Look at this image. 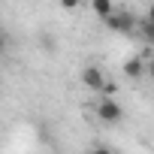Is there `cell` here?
Segmentation results:
<instances>
[{
  "label": "cell",
  "instance_id": "9",
  "mask_svg": "<svg viewBox=\"0 0 154 154\" xmlns=\"http://www.w3.org/2000/svg\"><path fill=\"white\" fill-rule=\"evenodd\" d=\"M79 3H82V0H60L63 9H79Z\"/></svg>",
  "mask_w": 154,
  "mask_h": 154
},
{
  "label": "cell",
  "instance_id": "8",
  "mask_svg": "<svg viewBox=\"0 0 154 154\" xmlns=\"http://www.w3.org/2000/svg\"><path fill=\"white\" fill-rule=\"evenodd\" d=\"M91 154H115V151H112L109 145H94V148H91Z\"/></svg>",
  "mask_w": 154,
  "mask_h": 154
},
{
  "label": "cell",
  "instance_id": "6",
  "mask_svg": "<svg viewBox=\"0 0 154 154\" xmlns=\"http://www.w3.org/2000/svg\"><path fill=\"white\" fill-rule=\"evenodd\" d=\"M139 33H142V39H145L148 45H154V21L142 18V21H139Z\"/></svg>",
  "mask_w": 154,
  "mask_h": 154
},
{
  "label": "cell",
  "instance_id": "2",
  "mask_svg": "<svg viewBox=\"0 0 154 154\" xmlns=\"http://www.w3.org/2000/svg\"><path fill=\"white\" fill-rule=\"evenodd\" d=\"M106 27H109L112 33H133V30L139 27V21H136L133 12H127V9H115V15L106 18Z\"/></svg>",
  "mask_w": 154,
  "mask_h": 154
},
{
  "label": "cell",
  "instance_id": "3",
  "mask_svg": "<svg viewBox=\"0 0 154 154\" xmlns=\"http://www.w3.org/2000/svg\"><path fill=\"white\" fill-rule=\"evenodd\" d=\"M82 85L91 88V91H97V94H103V88L109 85V79H106V72H103L97 63H88V66L82 69Z\"/></svg>",
  "mask_w": 154,
  "mask_h": 154
},
{
  "label": "cell",
  "instance_id": "1",
  "mask_svg": "<svg viewBox=\"0 0 154 154\" xmlns=\"http://www.w3.org/2000/svg\"><path fill=\"white\" fill-rule=\"evenodd\" d=\"M97 118L103 124H121L124 121V106L115 100V97H103L97 103Z\"/></svg>",
  "mask_w": 154,
  "mask_h": 154
},
{
  "label": "cell",
  "instance_id": "10",
  "mask_svg": "<svg viewBox=\"0 0 154 154\" xmlns=\"http://www.w3.org/2000/svg\"><path fill=\"white\" fill-rule=\"evenodd\" d=\"M148 21H154V0H151V6H148V15H145Z\"/></svg>",
  "mask_w": 154,
  "mask_h": 154
},
{
  "label": "cell",
  "instance_id": "7",
  "mask_svg": "<svg viewBox=\"0 0 154 154\" xmlns=\"http://www.w3.org/2000/svg\"><path fill=\"white\" fill-rule=\"evenodd\" d=\"M115 94H118V85H115V82H109V85L103 88V97H115Z\"/></svg>",
  "mask_w": 154,
  "mask_h": 154
},
{
  "label": "cell",
  "instance_id": "4",
  "mask_svg": "<svg viewBox=\"0 0 154 154\" xmlns=\"http://www.w3.org/2000/svg\"><path fill=\"white\" fill-rule=\"evenodd\" d=\"M124 75H127L130 82H139L142 75H145V60L142 57H127L124 60Z\"/></svg>",
  "mask_w": 154,
  "mask_h": 154
},
{
  "label": "cell",
  "instance_id": "5",
  "mask_svg": "<svg viewBox=\"0 0 154 154\" xmlns=\"http://www.w3.org/2000/svg\"><path fill=\"white\" fill-rule=\"evenodd\" d=\"M91 6H94V15L97 18H112L115 15V6H112V0H91Z\"/></svg>",
  "mask_w": 154,
  "mask_h": 154
}]
</instances>
